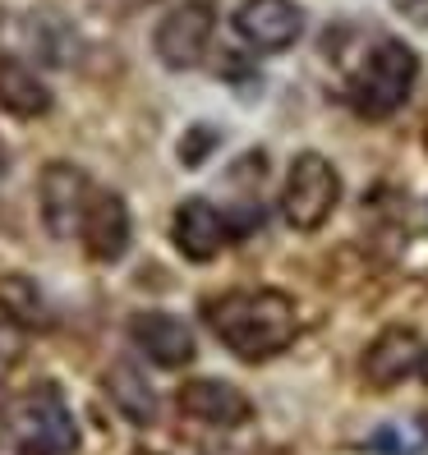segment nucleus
<instances>
[{
	"label": "nucleus",
	"instance_id": "1",
	"mask_svg": "<svg viewBox=\"0 0 428 455\" xmlns=\"http://www.w3.org/2000/svg\"><path fill=\"white\" fill-rule=\"evenodd\" d=\"M203 323L235 359H249V363L281 355L300 336L295 299L281 290H230L217 294V299H203Z\"/></svg>",
	"mask_w": 428,
	"mask_h": 455
},
{
	"label": "nucleus",
	"instance_id": "2",
	"mask_svg": "<svg viewBox=\"0 0 428 455\" xmlns=\"http://www.w3.org/2000/svg\"><path fill=\"white\" fill-rule=\"evenodd\" d=\"M415 78H419V56H415L406 42L383 37V42L364 56L359 74L351 78V101H355L359 116L387 120L392 111H400V106L410 101Z\"/></svg>",
	"mask_w": 428,
	"mask_h": 455
},
{
	"label": "nucleus",
	"instance_id": "3",
	"mask_svg": "<svg viewBox=\"0 0 428 455\" xmlns=\"http://www.w3.org/2000/svg\"><path fill=\"white\" fill-rule=\"evenodd\" d=\"M10 437H14V455H74L78 423L56 387H37L14 405Z\"/></svg>",
	"mask_w": 428,
	"mask_h": 455
},
{
	"label": "nucleus",
	"instance_id": "4",
	"mask_svg": "<svg viewBox=\"0 0 428 455\" xmlns=\"http://www.w3.org/2000/svg\"><path fill=\"white\" fill-rule=\"evenodd\" d=\"M341 203V175L323 152H300L281 184V217L290 230H318Z\"/></svg>",
	"mask_w": 428,
	"mask_h": 455
},
{
	"label": "nucleus",
	"instance_id": "5",
	"mask_svg": "<svg viewBox=\"0 0 428 455\" xmlns=\"http://www.w3.org/2000/svg\"><path fill=\"white\" fill-rule=\"evenodd\" d=\"M212 28H217V5L212 0H180L162 14L152 33V51L166 69H194L207 56Z\"/></svg>",
	"mask_w": 428,
	"mask_h": 455
},
{
	"label": "nucleus",
	"instance_id": "6",
	"mask_svg": "<svg viewBox=\"0 0 428 455\" xmlns=\"http://www.w3.org/2000/svg\"><path fill=\"white\" fill-rule=\"evenodd\" d=\"M97 194V184L88 180V171H78L74 162H51L37 175V207H42V226L46 235L69 239L84 230L88 203Z\"/></svg>",
	"mask_w": 428,
	"mask_h": 455
},
{
	"label": "nucleus",
	"instance_id": "7",
	"mask_svg": "<svg viewBox=\"0 0 428 455\" xmlns=\"http://www.w3.org/2000/svg\"><path fill=\"white\" fill-rule=\"evenodd\" d=\"M424 363V340L415 327H387L368 340V350L359 355V378L373 391H392L410 378Z\"/></svg>",
	"mask_w": 428,
	"mask_h": 455
},
{
	"label": "nucleus",
	"instance_id": "8",
	"mask_svg": "<svg viewBox=\"0 0 428 455\" xmlns=\"http://www.w3.org/2000/svg\"><path fill=\"white\" fill-rule=\"evenodd\" d=\"M125 331L133 340V350H139L143 359H152L157 368H184V363H194V355H198L194 331L184 327L180 317H171V313L143 308V313H133L125 323Z\"/></svg>",
	"mask_w": 428,
	"mask_h": 455
},
{
	"label": "nucleus",
	"instance_id": "9",
	"mask_svg": "<svg viewBox=\"0 0 428 455\" xmlns=\"http://www.w3.org/2000/svg\"><path fill=\"white\" fill-rule=\"evenodd\" d=\"M175 405L184 419L207 423V427H239L254 419V400L235 382H222V378H190L180 387Z\"/></svg>",
	"mask_w": 428,
	"mask_h": 455
},
{
	"label": "nucleus",
	"instance_id": "10",
	"mask_svg": "<svg viewBox=\"0 0 428 455\" xmlns=\"http://www.w3.org/2000/svg\"><path fill=\"white\" fill-rule=\"evenodd\" d=\"M235 33L254 51H286L304 33V10L295 0H245L235 10Z\"/></svg>",
	"mask_w": 428,
	"mask_h": 455
},
{
	"label": "nucleus",
	"instance_id": "11",
	"mask_svg": "<svg viewBox=\"0 0 428 455\" xmlns=\"http://www.w3.org/2000/svg\"><path fill=\"white\" fill-rule=\"evenodd\" d=\"M84 249L93 262H116L129 249V235H133V217H129V203L111 189H97L88 203V217H84Z\"/></svg>",
	"mask_w": 428,
	"mask_h": 455
},
{
	"label": "nucleus",
	"instance_id": "12",
	"mask_svg": "<svg viewBox=\"0 0 428 455\" xmlns=\"http://www.w3.org/2000/svg\"><path fill=\"white\" fill-rule=\"evenodd\" d=\"M171 239H175V249L190 258V262H207V258H217L226 249L230 226H226V217L207 198H190V203L175 207Z\"/></svg>",
	"mask_w": 428,
	"mask_h": 455
},
{
	"label": "nucleus",
	"instance_id": "13",
	"mask_svg": "<svg viewBox=\"0 0 428 455\" xmlns=\"http://www.w3.org/2000/svg\"><path fill=\"white\" fill-rule=\"evenodd\" d=\"M0 317L14 323L19 331H51L56 327V313H51L42 285L33 276H23V272L0 276Z\"/></svg>",
	"mask_w": 428,
	"mask_h": 455
},
{
	"label": "nucleus",
	"instance_id": "14",
	"mask_svg": "<svg viewBox=\"0 0 428 455\" xmlns=\"http://www.w3.org/2000/svg\"><path fill=\"white\" fill-rule=\"evenodd\" d=\"M0 111L19 120H37L51 111V88L14 56H0Z\"/></svg>",
	"mask_w": 428,
	"mask_h": 455
},
{
	"label": "nucleus",
	"instance_id": "15",
	"mask_svg": "<svg viewBox=\"0 0 428 455\" xmlns=\"http://www.w3.org/2000/svg\"><path fill=\"white\" fill-rule=\"evenodd\" d=\"M106 395H111V405L129 419V423H139V427H152L157 423V410H162V400H157V391L148 387V378L139 368H129V363H111L106 368V378H101Z\"/></svg>",
	"mask_w": 428,
	"mask_h": 455
},
{
	"label": "nucleus",
	"instance_id": "16",
	"mask_svg": "<svg viewBox=\"0 0 428 455\" xmlns=\"http://www.w3.org/2000/svg\"><path fill=\"white\" fill-rule=\"evenodd\" d=\"M424 437H428V419L415 423V427L383 423L378 433L368 437V455H419L424 451Z\"/></svg>",
	"mask_w": 428,
	"mask_h": 455
},
{
	"label": "nucleus",
	"instance_id": "17",
	"mask_svg": "<svg viewBox=\"0 0 428 455\" xmlns=\"http://www.w3.org/2000/svg\"><path fill=\"white\" fill-rule=\"evenodd\" d=\"M396 10L406 14L410 23H424V28H428V0H396Z\"/></svg>",
	"mask_w": 428,
	"mask_h": 455
},
{
	"label": "nucleus",
	"instance_id": "18",
	"mask_svg": "<svg viewBox=\"0 0 428 455\" xmlns=\"http://www.w3.org/2000/svg\"><path fill=\"white\" fill-rule=\"evenodd\" d=\"M419 378H424V387H428V350H424V363H419Z\"/></svg>",
	"mask_w": 428,
	"mask_h": 455
},
{
	"label": "nucleus",
	"instance_id": "19",
	"mask_svg": "<svg viewBox=\"0 0 428 455\" xmlns=\"http://www.w3.org/2000/svg\"><path fill=\"white\" fill-rule=\"evenodd\" d=\"M424 143H428V129H424Z\"/></svg>",
	"mask_w": 428,
	"mask_h": 455
}]
</instances>
